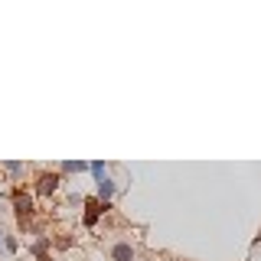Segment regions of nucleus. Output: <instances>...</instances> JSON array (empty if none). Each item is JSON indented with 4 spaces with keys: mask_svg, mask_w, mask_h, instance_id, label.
Segmentation results:
<instances>
[{
    "mask_svg": "<svg viewBox=\"0 0 261 261\" xmlns=\"http://www.w3.org/2000/svg\"><path fill=\"white\" fill-rule=\"evenodd\" d=\"M59 183H62L59 173H39L36 176V193L39 196H53L56 190H59Z\"/></svg>",
    "mask_w": 261,
    "mask_h": 261,
    "instance_id": "nucleus-1",
    "label": "nucleus"
},
{
    "mask_svg": "<svg viewBox=\"0 0 261 261\" xmlns=\"http://www.w3.org/2000/svg\"><path fill=\"white\" fill-rule=\"evenodd\" d=\"M85 170H88L85 160H65L62 163V173H85Z\"/></svg>",
    "mask_w": 261,
    "mask_h": 261,
    "instance_id": "nucleus-5",
    "label": "nucleus"
},
{
    "mask_svg": "<svg viewBox=\"0 0 261 261\" xmlns=\"http://www.w3.org/2000/svg\"><path fill=\"white\" fill-rule=\"evenodd\" d=\"M13 209H16V216L23 219V225H27V216L33 212V196L23 193V190H16V196H13Z\"/></svg>",
    "mask_w": 261,
    "mask_h": 261,
    "instance_id": "nucleus-2",
    "label": "nucleus"
},
{
    "mask_svg": "<svg viewBox=\"0 0 261 261\" xmlns=\"http://www.w3.org/2000/svg\"><path fill=\"white\" fill-rule=\"evenodd\" d=\"M111 261H134V248H130V242H118L111 248Z\"/></svg>",
    "mask_w": 261,
    "mask_h": 261,
    "instance_id": "nucleus-3",
    "label": "nucleus"
},
{
    "mask_svg": "<svg viewBox=\"0 0 261 261\" xmlns=\"http://www.w3.org/2000/svg\"><path fill=\"white\" fill-rule=\"evenodd\" d=\"M23 170H27V163H16V160H10V163H7V173H23Z\"/></svg>",
    "mask_w": 261,
    "mask_h": 261,
    "instance_id": "nucleus-7",
    "label": "nucleus"
},
{
    "mask_svg": "<svg viewBox=\"0 0 261 261\" xmlns=\"http://www.w3.org/2000/svg\"><path fill=\"white\" fill-rule=\"evenodd\" d=\"M111 196H114V179L105 176L101 183H98V196H95V199L98 202H111Z\"/></svg>",
    "mask_w": 261,
    "mask_h": 261,
    "instance_id": "nucleus-4",
    "label": "nucleus"
},
{
    "mask_svg": "<svg viewBox=\"0 0 261 261\" xmlns=\"http://www.w3.org/2000/svg\"><path fill=\"white\" fill-rule=\"evenodd\" d=\"M88 170H92V176H95V183H101V179H105V176H108V173H105V163H101V160H95V163H88Z\"/></svg>",
    "mask_w": 261,
    "mask_h": 261,
    "instance_id": "nucleus-6",
    "label": "nucleus"
}]
</instances>
